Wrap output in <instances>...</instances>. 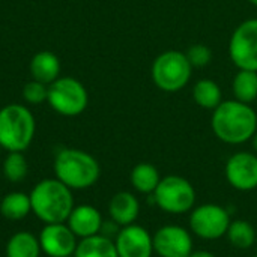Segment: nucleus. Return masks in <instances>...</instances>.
Listing matches in <instances>:
<instances>
[{
  "mask_svg": "<svg viewBox=\"0 0 257 257\" xmlns=\"http://www.w3.org/2000/svg\"><path fill=\"white\" fill-rule=\"evenodd\" d=\"M211 126L218 140L227 145H242L253 139L257 131V113L250 104L238 99L221 101L212 110Z\"/></svg>",
  "mask_w": 257,
  "mask_h": 257,
  "instance_id": "nucleus-1",
  "label": "nucleus"
},
{
  "mask_svg": "<svg viewBox=\"0 0 257 257\" xmlns=\"http://www.w3.org/2000/svg\"><path fill=\"white\" fill-rule=\"evenodd\" d=\"M32 212L44 223H66L74 209V194L57 178L39 181L30 191Z\"/></svg>",
  "mask_w": 257,
  "mask_h": 257,
  "instance_id": "nucleus-2",
  "label": "nucleus"
},
{
  "mask_svg": "<svg viewBox=\"0 0 257 257\" xmlns=\"http://www.w3.org/2000/svg\"><path fill=\"white\" fill-rule=\"evenodd\" d=\"M53 169L54 176L71 190H87L101 176L96 158L81 149H60L54 158Z\"/></svg>",
  "mask_w": 257,
  "mask_h": 257,
  "instance_id": "nucleus-3",
  "label": "nucleus"
},
{
  "mask_svg": "<svg viewBox=\"0 0 257 257\" xmlns=\"http://www.w3.org/2000/svg\"><path fill=\"white\" fill-rule=\"evenodd\" d=\"M36 120L33 113L21 104L0 108V146L8 152H24L33 142Z\"/></svg>",
  "mask_w": 257,
  "mask_h": 257,
  "instance_id": "nucleus-4",
  "label": "nucleus"
},
{
  "mask_svg": "<svg viewBox=\"0 0 257 257\" xmlns=\"http://www.w3.org/2000/svg\"><path fill=\"white\" fill-rule=\"evenodd\" d=\"M197 193L193 184L179 175H167L161 178L152 194L154 203L166 214L184 215L196 206Z\"/></svg>",
  "mask_w": 257,
  "mask_h": 257,
  "instance_id": "nucleus-5",
  "label": "nucleus"
},
{
  "mask_svg": "<svg viewBox=\"0 0 257 257\" xmlns=\"http://www.w3.org/2000/svg\"><path fill=\"white\" fill-rule=\"evenodd\" d=\"M193 74V66L185 53L169 50L161 53L152 65V80L164 92H178L184 89Z\"/></svg>",
  "mask_w": 257,
  "mask_h": 257,
  "instance_id": "nucleus-6",
  "label": "nucleus"
},
{
  "mask_svg": "<svg viewBox=\"0 0 257 257\" xmlns=\"http://www.w3.org/2000/svg\"><path fill=\"white\" fill-rule=\"evenodd\" d=\"M47 102L56 113L74 117L87 108L89 93L80 80L72 77H59L48 86Z\"/></svg>",
  "mask_w": 257,
  "mask_h": 257,
  "instance_id": "nucleus-7",
  "label": "nucleus"
},
{
  "mask_svg": "<svg viewBox=\"0 0 257 257\" xmlns=\"http://www.w3.org/2000/svg\"><path fill=\"white\" fill-rule=\"evenodd\" d=\"M232 218L226 208L217 203L194 206L190 212V232L203 241H217L226 236Z\"/></svg>",
  "mask_w": 257,
  "mask_h": 257,
  "instance_id": "nucleus-8",
  "label": "nucleus"
},
{
  "mask_svg": "<svg viewBox=\"0 0 257 257\" xmlns=\"http://www.w3.org/2000/svg\"><path fill=\"white\" fill-rule=\"evenodd\" d=\"M229 56L239 69L257 72V18L242 21L232 33Z\"/></svg>",
  "mask_w": 257,
  "mask_h": 257,
  "instance_id": "nucleus-9",
  "label": "nucleus"
},
{
  "mask_svg": "<svg viewBox=\"0 0 257 257\" xmlns=\"http://www.w3.org/2000/svg\"><path fill=\"white\" fill-rule=\"evenodd\" d=\"M154 251L160 257H188L194 251L193 233L178 224H166L154 235Z\"/></svg>",
  "mask_w": 257,
  "mask_h": 257,
  "instance_id": "nucleus-10",
  "label": "nucleus"
},
{
  "mask_svg": "<svg viewBox=\"0 0 257 257\" xmlns=\"http://www.w3.org/2000/svg\"><path fill=\"white\" fill-rule=\"evenodd\" d=\"M229 185L238 191L248 193L257 188V155L251 152L233 154L224 167Z\"/></svg>",
  "mask_w": 257,
  "mask_h": 257,
  "instance_id": "nucleus-11",
  "label": "nucleus"
},
{
  "mask_svg": "<svg viewBox=\"0 0 257 257\" xmlns=\"http://www.w3.org/2000/svg\"><path fill=\"white\" fill-rule=\"evenodd\" d=\"M41 250L48 257L74 256L78 238L66 223L45 224L38 236Z\"/></svg>",
  "mask_w": 257,
  "mask_h": 257,
  "instance_id": "nucleus-12",
  "label": "nucleus"
},
{
  "mask_svg": "<svg viewBox=\"0 0 257 257\" xmlns=\"http://www.w3.org/2000/svg\"><path fill=\"white\" fill-rule=\"evenodd\" d=\"M114 245L119 257H152L155 253L152 235L136 223L120 227Z\"/></svg>",
  "mask_w": 257,
  "mask_h": 257,
  "instance_id": "nucleus-13",
  "label": "nucleus"
},
{
  "mask_svg": "<svg viewBox=\"0 0 257 257\" xmlns=\"http://www.w3.org/2000/svg\"><path fill=\"white\" fill-rule=\"evenodd\" d=\"M102 215L101 212L92 205H78L74 206L72 212L69 214L66 224L74 232V235L80 239L98 235L102 226Z\"/></svg>",
  "mask_w": 257,
  "mask_h": 257,
  "instance_id": "nucleus-14",
  "label": "nucleus"
},
{
  "mask_svg": "<svg viewBox=\"0 0 257 257\" xmlns=\"http://www.w3.org/2000/svg\"><path fill=\"white\" fill-rule=\"evenodd\" d=\"M108 215L120 227L134 224L140 215V202L130 191L116 193L108 202Z\"/></svg>",
  "mask_w": 257,
  "mask_h": 257,
  "instance_id": "nucleus-15",
  "label": "nucleus"
},
{
  "mask_svg": "<svg viewBox=\"0 0 257 257\" xmlns=\"http://www.w3.org/2000/svg\"><path fill=\"white\" fill-rule=\"evenodd\" d=\"M30 75L33 80L50 86L60 77V60L53 51H38L29 65Z\"/></svg>",
  "mask_w": 257,
  "mask_h": 257,
  "instance_id": "nucleus-16",
  "label": "nucleus"
},
{
  "mask_svg": "<svg viewBox=\"0 0 257 257\" xmlns=\"http://www.w3.org/2000/svg\"><path fill=\"white\" fill-rule=\"evenodd\" d=\"M74 257H119L114 241L104 235H93L80 239Z\"/></svg>",
  "mask_w": 257,
  "mask_h": 257,
  "instance_id": "nucleus-17",
  "label": "nucleus"
},
{
  "mask_svg": "<svg viewBox=\"0 0 257 257\" xmlns=\"http://www.w3.org/2000/svg\"><path fill=\"white\" fill-rule=\"evenodd\" d=\"M41 253L42 250L38 236L27 230L14 233L5 248L6 257H39Z\"/></svg>",
  "mask_w": 257,
  "mask_h": 257,
  "instance_id": "nucleus-18",
  "label": "nucleus"
},
{
  "mask_svg": "<svg viewBox=\"0 0 257 257\" xmlns=\"http://www.w3.org/2000/svg\"><path fill=\"white\" fill-rule=\"evenodd\" d=\"M130 181H131L133 188L137 193L152 196L154 191L157 190L160 181H161V175L154 164L139 163L137 166L133 167L131 175H130Z\"/></svg>",
  "mask_w": 257,
  "mask_h": 257,
  "instance_id": "nucleus-19",
  "label": "nucleus"
},
{
  "mask_svg": "<svg viewBox=\"0 0 257 257\" xmlns=\"http://www.w3.org/2000/svg\"><path fill=\"white\" fill-rule=\"evenodd\" d=\"M0 212L5 218L18 221L26 218L32 212V202L30 194L21 191L8 193L0 202Z\"/></svg>",
  "mask_w": 257,
  "mask_h": 257,
  "instance_id": "nucleus-20",
  "label": "nucleus"
},
{
  "mask_svg": "<svg viewBox=\"0 0 257 257\" xmlns=\"http://www.w3.org/2000/svg\"><path fill=\"white\" fill-rule=\"evenodd\" d=\"M226 238L232 247L238 250H248L257 242V230L247 220H233L229 224Z\"/></svg>",
  "mask_w": 257,
  "mask_h": 257,
  "instance_id": "nucleus-21",
  "label": "nucleus"
},
{
  "mask_svg": "<svg viewBox=\"0 0 257 257\" xmlns=\"http://www.w3.org/2000/svg\"><path fill=\"white\" fill-rule=\"evenodd\" d=\"M221 89L220 86L209 78L199 80L193 87V99L197 105L206 110H214L221 104Z\"/></svg>",
  "mask_w": 257,
  "mask_h": 257,
  "instance_id": "nucleus-22",
  "label": "nucleus"
},
{
  "mask_svg": "<svg viewBox=\"0 0 257 257\" xmlns=\"http://www.w3.org/2000/svg\"><path fill=\"white\" fill-rule=\"evenodd\" d=\"M232 90L235 99L250 104L257 99V72L248 69H239L232 81Z\"/></svg>",
  "mask_w": 257,
  "mask_h": 257,
  "instance_id": "nucleus-23",
  "label": "nucleus"
},
{
  "mask_svg": "<svg viewBox=\"0 0 257 257\" xmlns=\"http://www.w3.org/2000/svg\"><path fill=\"white\" fill-rule=\"evenodd\" d=\"M3 176L9 181V182H21L23 179H26L27 172H29V166H27V160L23 155V152H8L5 161H3Z\"/></svg>",
  "mask_w": 257,
  "mask_h": 257,
  "instance_id": "nucleus-24",
  "label": "nucleus"
},
{
  "mask_svg": "<svg viewBox=\"0 0 257 257\" xmlns=\"http://www.w3.org/2000/svg\"><path fill=\"white\" fill-rule=\"evenodd\" d=\"M47 95H48V86L41 81H36L33 78L30 81H27L23 87L24 101L29 104H33V105L47 101Z\"/></svg>",
  "mask_w": 257,
  "mask_h": 257,
  "instance_id": "nucleus-25",
  "label": "nucleus"
},
{
  "mask_svg": "<svg viewBox=\"0 0 257 257\" xmlns=\"http://www.w3.org/2000/svg\"><path fill=\"white\" fill-rule=\"evenodd\" d=\"M193 68H203L212 59V51L205 44H194L185 53Z\"/></svg>",
  "mask_w": 257,
  "mask_h": 257,
  "instance_id": "nucleus-26",
  "label": "nucleus"
},
{
  "mask_svg": "<svg viewBox=\"0 0 257 257\" xmlns=\"http://www.w3.org/2000/svg\"><path fill=\"white\" fill-rule=\"evenodd\" d=\"M119 230H120V226H119L117 223H114V221L110 218L108 221H102L99 235H104V236H107V238H110V239L114 241V238L117 236Z\"/></svg>",
  "mask_w": 257,
  "mask_h": 257,
  "instance_id": "nucleus-27",
  "label": "nucleus"
},
{
  "mask_svg": "<svg viewBox=\"0 0 257 257\" xmlns=\"http://www.w3.org/2000/svg\"><path fill=\"white\" fill-rule=\"evenodd\" d=\"M188 257H217L214 253L211 251H206V250H197V251H193Z\"/></svg>",
  "mask_w": 257,
  "mask_h": 257,
  "instance_id": "nucleus-28",
  "label": "nucleus"
},
{
  "mask_svg": "<svg viewBox=\"0 0 257 257\" xmlns=\"http://www.w3.org/2000/svg\"><path fill=\"white\" fill-rule=\"evenodd\" d=\"M251 142H253V149L257 152V131L256 134L253 136V139H251Z\"/></svg>",
  "mask_w": 257,
  "mask_h": 257,
  "instance_id": "nucleus-29",
  "label": "nucleus"
},
{
  "mask_svg": "<svg viewBox=\"0 0 257 257\" xmlns=\"http://www.w3.org/2000/svg\"><path fill=\"white\" fill-rule=\"evenodd\" d=\"M248 2H250L251 5H254V6H257V0H248Z\"/></svg>",
  "mask_w": 257,
  "mask_h": 257,
  "instance_id": "nucleus-30",
  "label": "nucleus"
},
{
  "mask_svg": "<svg viewBox=\"0 0 257 257\" xmlns=\"http://www.w3.org/2000/svg\"><path fill=\"white\" fill-rule=\"evenodd\" d=\"M0 155H2V146H0Z\"/></svg>",
  "mask_w": 257,
  "mask_h": 257,
  "instance_id": "nucleus-31",
  "label": "nucleus"
},
{
  "mask_svg": "<svg viewBox=\"0 0 257 257\" xmlns=\"http://www.w3.org/2000/svg\"><path fill=\"white\" fill-rule=\"evenodd\" d=\"M253 257H257V253H256V254H254V256H253Z\"/></svg>",
  "mask_w": 257,
  "mask_h": 257,
  "instance_id": "nucleus-32",
  "label": "nucleus"
},
{
  "mask_svg": "<svg viewBox=\"0 0 257 257\" xmlns=\"http://www.w3.org/2000/svg\"><path fill=\"white\" fill-rule=\"evenodd\" d=\"M68 257H74V256H68Z\"/></svg>",
  "mask_w": 257,
  "mask_h": 257,
  "instance_id": "nucleus-33",
  "label": "nucleus"
}]
</instances>
